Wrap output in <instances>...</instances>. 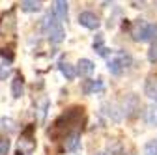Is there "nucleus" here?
Segmentation results:
<instances>
[{"label": "nucleus", "mask_w": 157, "mask_h": 155, "mask_svg": "<svg viewBox=\"0 0 157 155\" xmlns=\"http://www.w3.org/2000/svg\"><path fill=\"white\" fill-rule=\"evenodd\" d=\"M41 28H43V34L49 37L51 43H62V41H64L66 32H64V28H62V23L54 17V13H47V15L43 17Z\"/></svg>", "instance_id": "obj_1"}, {"label": "nucleus", "mask_w": 157, "mask_h": 155, "mask_svg": "<svg viewBox=\"0 0 157 155\" xmlns=\"http://www.w3.org/2000/svg\"><path fill=\"white\" fill-rule=\"evenodd\" d=\"M131 36L135 41H140V43H146V41H155L157 40V25H151V23H146V21H135L133 28H131Z\"/></svg>", "instance_id": "obj_2"}, {"label": "nucleus", "mask_w": 157, "mask_h": 155, "mask_svg": "<svg viewBox=\"0 0 157 155\" xmlns=\"http://www.w3.org/2000/svg\"><path fill=\"white\" fill-rule=\"evenodd\" d=\"M133 64V58H131V54H127L125 51H118L110 60L107 62V67H109V71L112 73V75H120L124 69H127L129 66Z\"/></svg>", "instance_id": "obj_3"}, {"label": "nucleus", "mask_w": 157, "mask_h": 155, "mask_svg": "<svg viewBox=\"0 0 157 155\" xmlns=\"http://www.w3.org/2000/svg\"><path fill=\"white\" fill-rule=\"evenodd\" d=\"M52 13L60 23L67 21L69 17V6H67V0H52Z\"/></svg>", "instance_id": "obj_4"}, {"label": "nucleus", "mask_w": 157, "mask_h": 155, "mask_svg": "<svg viewBox=\"0 0 157 155\" xmlns=\"http://www.w3.org/2000/svg\"><path fill=\"white\" fill-rule=\"evenodd\" d=\"M78 23H81V26H84L88 30H97L99 28V17L92 11H82L78 15Z\"/></svg>", "instance_id": "obj_5"}, {"label": "nucleus", "mask_w": 157, "mask_h": 155, "mask_svg": "<svg viewBox=\"0 0 157 155\" xmlns=\"http://www.w3.org/2000/svg\"><path fill=\"white\" fill-rule=\"evenodd\" d=\"M139 110H140V101H139V97L136 95H129V97L125 99V105H124V114L127 116V118H135L136 114H139Z\"/></svg>", "instance_id": "obj_6"}, {"label": "nucleus", "mask_w": 157, "mask_h": 155, "mask_svg": "<svg viewBox=\"0 0 157 155\" xmlns=\"http://www.w3.org/2000/svg\"><path fill=\"white\" fill-rule=\"evenodd\" d=\"M94 69H95V66H94L92 60H88V58H81V60L77 62V67H75L77 75H81V77H90L94 73Z\"/></svg>", "instance_id": "obj_7"}, {"label": "nucleus", "mask_w": 157, "mask_h": 155, "mask_svg": "<svg viewBox=\"0 0 157 155\" xmlns=\"http://www.w3.org/2000/svg\"><path fill=\"white\" fill-rule=\"evenodd\" d=\"M23 93H25V79L21 73H17L11 81V95L15 99H19V97H23Z\"/></svg>", "instance_id": "obj_8"}, {"label": "nucleus", "mask_w": 157, "mask_h": 155, "mask_svg": "<svg viewBox=\"0 0 157 155\" xmlns=\"http://www.w3.org/2000/svg\"><path fill=\"white\" fill-rule=\"evenodd\" d=\"M78 146H81V133H77V131L69 133L66 137V142H64L66 151H77Z\"/></svg>", "instance_id": "obj_9"}, {"label": "nucleus", "mask_w": 157, "mask_h": 155, "mask_svg": "<svg viewBox=\"0 0 157 155\" xmlns=\"http://www.w3.org/2000/svg\"><path fill=\"white\" fill-rule=\"evenodd\" d=\"M82 92L86 93V95H92V93H95V92H103V82L97 79V81H86L84 84H82Z\"/></svg>", "instance_id": "obj_10"}, {"label": "nucleus", "mask_w": 157, "mask_h": 155, "mask_svg": "<svg viewBox=\"0 0 157 155\" xmlns=\"http://www.w3.org/2000/svg\"><path fill=\"white\" fill-rule=\"evenodd\" d=\"M21 9L26 11V13H36V11L41 9V0H23Z\"/></svg>", "instance_id": "obj_11"}, {"label": "nucleus", "mask_w": 157, "mask_h": 155, "mask_svg": "<svg viewBox=\"0 0 157 155\" xmlns=\"http://www.w3.org/2000/svg\"><path fill=\"white\" fill-rule=\"evenodd\" d=\"M144 93L150 99H157V82H155L153 77H148V81L144 84Z\"/></svg>", "instance_id": "obj_12"}, {"label": "nucleus", "mask_w": 157, "mask_h": 155, "mask_svg": "<svg viewBox=\"0 0 157 155\" xmlns=\"http://www.w3.org/2000/svg\"><path fill=\"white\" fill-rule=\"evenodd\" d=\"M103 112L107 114V116H110V118L114 120V122H120L122 120V110H118V107L116 105H109V103H105L103 105Z\"/></svg>", "instance_id": "obj_13"}, {"label": "nucleus", "mask_w": 157, "mask_h": 155, "mask_svg": "<svg viewBox=\"0 0 157 155\" xmlns=\"http://www.w3.org/2000/svg\"><path fill=\"white\" fill-rule=\"evenodd\" d=\"M60 73L66 77V81H73L77 77V71H75V66L67 64V62H60Z\"/></svg>", "instance_id": "obj_14"}, {"label": "nucleus", "mask_w": 157, "mask_h": 155, "mask_svg": "<svg viewBox=\"0 0 157 155\" xmlns=\"http://www.w3.org/2000/svg\"><path fill=\"white\" fill-rule=\"evenodd\" d=\"M146 122L151 127H157V103H151L146 110Z\"/></svg>", "instance_id": "obj_15"}, {"label": "nucleus", "mask_w": 157, "mask_h": 155, "mask_svg": "<svg viewBox=\"0 0 157 155\" xmlns=\"http://www.w3.org/2000/svg\"><path fill=\"white\" fill-rule=\"evenodd\" d=\"M11 75V64L10 62H2L0 64V81H6Z\"/></svg>", "instance_id": "obj_16"}, {"label": "nucleus", "mask_w": 157, "mask_h": 155, "mask_svg": "<svg viewBox=\"0 0 157 155\" xmlns=\"http://www.w3.org/2000/svg\"><path fill=\"white\" fill-rule=\"evenodd\" d=\"M144 155H157V140H148L146 142Z\"/></svg>", "instance_id": "obj_17"}, {"label": "nucleus", "mask_w": 157, "mask_h": 155, "mask_svg": "<svg viewBox=\"0 0 157 155\" xmlns=\"http://www.w3.org/2000/svg\"><path fill=\"white\" fill-rule=\"evenodd\" d=\"M10 146H11V142H10V138H8V137L0 138V155H8Z\"/></svg>", "instance_id": "obj_18"}, {"label": "nucleus", "mask_w": 157, "mask_h": 155, "mask_svg": "<svg viewBox=\"0 0 157 155\" xmlns=\"http://www.w3.org/2000/svg\"><path fill=\"white\" fill-rule=\"evenodd\" d=\"M148 60L151 62V64H157V41L151 45V49L148 51Z\"/></svg>", "instance_id": "obj_19"}, {"label": "nucleus", "mask_w": 157, "mask_h": 155, "mask_svg": "<svg viewBox=\"0 0 157 155\" xmlns=\"http://www.w3.org/2000/svg\"><path fill=\"white\" fill-rule=\"evenodd\" d=\"M97 155H107V153H97Z\"/></svg>", "instance_id": "obj_20"}]
</instances>
